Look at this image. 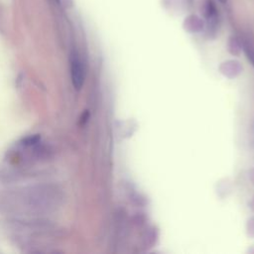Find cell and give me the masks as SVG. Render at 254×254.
<instances>
[{"label":"cell","mask_w":254,"mask_h":254,"mask_svg":"<svg viewBox=\"0 0 254 254\" xmlns=\"http://www.w3.org/2000/svg\"><path fill=\"white\" fill-rule=\"evenodd\" d=\"M250 178H251V180H252V182L254 183V170L251 172V175H250Z\"/></svg>","instance_id":"obj_8"},{"label":"cell","mask_w":254,"mask_h":254,"mask_svg":"<svg viewBox=\"0 0 254 254\" xmlns=\"http://www.w3.org/2000/svg\"><path fill=\"white\" fill-rule=\"evenodd\" d=\"M219 69L221 73H223L225 76L234 77L241 72L242 67L241 64L236 61H227L221 64Z\"/></svg>","instance_id":"obj_3"},{"label":"cell","mask_w":254,"mask_h":254,"mask_svg":"<svg viewBox=\"0 0 254 254\" xmlns=\"http://www.w3.org/2000/svg\"><path fill=\"white\" fill-rule=\"evenodd\" d=\"M219 1H220V2H221V3H225V2H226V1H227V0H219Z\"/></svg>","instance_id":"obj_10"},{"label":"cell","mask_w":254,"mask_h":254,"mask_svg":"<svg viewBox=\"0 0 254 254\" xmlns=\"http://www.w3.org/2000/svg\"><path fill=\"white\" fill-rule=\"evenodd\" d=\"M251 205H252V206H251V207H252V208H253V209H254V200H253V201H252V202H251Z\"/></svg>","instance_id":"obj_9"},{"label":"cell","mask_w":254,"mask_h":254,"mask_svg":"<svg viewBox=\"0 0 254 254\" xmlns=\"http://www.w3.org/2000/svg\"><path fill=\"white\" fill-rule=\"evenodd\" d=\"M242 49L244 50L248 60L254 65V42L251 39H244L241 42Z\"/></svg>","instance_id":"obj_5"},{"label":"cell","mask_w":254,"mask_h":254,"mask_svg":"<svg viewBox=\"0 0 254 254\" xmlns=\"http://www.w3.org/2000/svg\"><path fill=\"white\" fill-rule=\"evenodd\" d=\"M184 28L191 33L199 32L203 28V22L199 17L195 15H190L185 19Z\"/></svg>","instance_id":"obj_4"},{"label":"cell","mask_w":254,"mask_h":254,"mask_svg":"<svg viewBox=\"0 0 254 254\" xmlns=\"http://www.w3.org/2000/svg\"><path fill=\"white\" fill-rule=\"evenodd\" d=\"M203 13L209 29H214L217 24V9L212 0H206L203 6Z\"/></svg>","instance_id":"obj_2"},{"label":"cell","mask_w":254,"mask_h":254,"mask_svg":"<svg viewBox=\"0 0 254 254\" xmlns=\"http://www.w3.org/2000/svg\"><path fill=\"white\" fill-rule=\"evenodd\" d=\"M247 230H248V233L252 236H254V217L251 218L248 223H247Z\"/></svg>","instance_id":"obj_7"},{"label":"cell","mask_w":254,"mask_h":254,"mask_svg":"<svg viewBox=\"0 0 254 254\" xmlns=\"http://www.w3.org/2000/svg\"><path fill=\"white\" fill-rule=\"evenodd\" d=\"M241 42L236 39V38H231L229 43H228V49L230 51L231 54H234V55H238L239 52L241 51Z\"/></svg>","instance_id":"obj_6"},{"label":"cell","mask_w":254,"mask_h":254,"mask_svg":"<svg viewBox=\"0 0 254 254\" xmlns=\"http://www.w3.org/2000/svg\"><path fill=\"white\" fill-rule=\"evenodd\" d=\"M70 76L71 81L76 90L80 89L84 82V67L79 55L72 52L70 55Z\"/></svg>","instance_id":"obj_1"}]
</instances>
